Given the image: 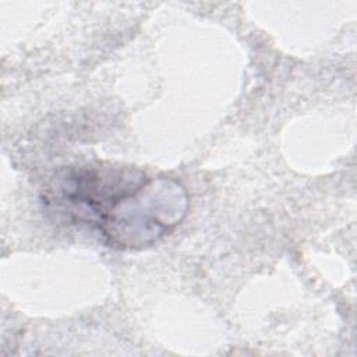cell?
<instances>
[{
    "label": "cell",
    "instance_id": "1",
    "mask_svg": "<svg viewBox=\"0 0 357 357\" xmlns=\"http://www.w3.org/2000/svg\"><path fill=\"white\" fill-rule=\"evenodd\" d=\"M187 211L188 195L180 183L145 174L117 199L96 229L112 247L138 250L167 236Z\"/></svg>",
    "mask_w": 357,
    "mask_h": 357
}]
</instances>
